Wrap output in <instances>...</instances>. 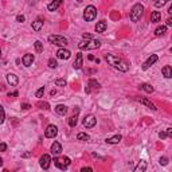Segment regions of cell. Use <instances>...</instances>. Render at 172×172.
Segmentation results:
<instances>
[{"mask_svg":"<svg viewBox=\"0 0 172 172\" xmlns=\"http://www.w3.org/2000/svg\"><path fill=\"white\" fill-rule=\"evenodd\" d=\"M105 59L110 66H113L114 69H117V70H120V71H124L125 73V71H128V69H129V66H128L124 61H121L120 58L114 57V55H106Z\"/></svg>","mask_w":172,"mask_h":172,"instance_id":"1","label":"cell"},{"mask_svg":"<svg viewBox=\"0 0 172 172\" xmlns=\"http://www.w3.org/2000/svg\"><path fill=\"white\" fill-rule=\"evenodd\" d=\"M143 12H144L143 4L137 3V4H134L133 8H132L131 14H129V18H131L132 22H139V20H140V18L143 16Z\"/></svg>","mask_w":172,"mask_h":172,"instance_id":"2","label":"cell"},{"mask_svg":"<svg viewBox=\"0 0 172 172\" xmlns=\"http://www.w3.org/2000/svg\"><path fill=\"white\" fill-rule=\"evenodd\" d=\"M101 46V42L96 39H90V41H82L78 43V47L81 50H93V48H98Z\"/></svg>","mask_w":172,"mask_h":172,"instance_id":"3","label":"cell"},{"mask_svg":"<svg viewBox=\"0 0 172 172\" xmlns=\"http://www.w3.org/2000/svg\"><path fill=\"white\" fill-rule=\"evenodd\" d=\"M97 16V8L94 6H87L83 11V19L86 22H92V20L96 19Z\"/></svg>","mask_w":172,"mask_h":172,"instance_id":"4","label":"cell"},{"mask_svg":"<svg viewBox=\"0 0 172 172\" xmlns=\"http://www.w3.org/2000/svg\"><path fill=\"white\" fill-rule=\"evenodd\" d=\"M48 42L53 43V45H55V46H61V47H65L66 45H69L67 38L61 36V35H50L48 36Z\"/></svg>","mask_w":172,"mask_h":172,"instance_id":"5","label":"cell"},{"mask_svg":"<svg viewBox=\"0 0 172 172\" xmlns=\"http://www.w3.org/2000/svg\"><path fill=\"white\" fill-rule=\"evenodd\" d=\"M71 160L69 159V157L63 156V157H57V159H54V164L58 167L59 169H66L67 167L70 166Z\"/></svg>","mask_w":172,"mask_h":172,"instance_id":"6","label":"cell"},{"mask_svg":"<svg viewBox=\"0 0 172 172\" xmlns=\"http://www.w3.org/2000/svg\"><path fill=\"white\" fill-rule=\"evenodd\" d=\"M58 134V128L57 125H48L47 128H46V131H45V136L47 137V139H54L55 136Z\"/></svg>","mask_w":172,"mask_h":172,"instance_id":"7","label":"cell"},{"mask_svg":"<svg viewBox=\"0 0 172 172\" xmlns=\"http://www.w3.org/2000/svg\"><path fill=\"white\" fill-rule=\"evenodd\" d=\"M96 124H97V118L93 114L86 116V117L83 118V127L85 128H94Z\"/></svg>","mask_w":172,"mask_h":172,"instance_id":"8","label":"cell"},{"mask_svg":"<svg viewBox=\"0 0 172 172\" xmlns=\"http://www.w3.org/2000/svg\"><path fill=\"white\" fill-rule=\"evenodd\" d=\"M39 164H41V167L43 169H48V168H50V164H51L50 155H43V156L41 157V160H39Z\"/></svg>","mask_w":172,"mask_h":172,"instance_id":"9","label":"cell"},{"mask_svg":"<svg viewBox=\"0 0 172 172\" xmlns=\"http://www.w3.org/2000/svg\"><path fill=\"white\" fill-rule=\"evenodd\" d=\"M100 87H101V85H100L98 82H97L96 80H89V82H87V86H86L85 92L86 93H92V90H98Z\"/></svg>","mask_w":172,"mask_h":172,"instance_id":"10","label":"cell"},{"mask_svg":"<svg viewBox=\"0 0 172 172\" xmlns=\"http://www.w3.org/2000/svg\"><path fill=\"white\" fill-rule=\"evenodd\" d=\"M157 59H159V58H157V55H155V54L151 55V57L148 58L147 61H145V62L143 63V70H148V69H149V67L152 66L153 63H156Z\"/></svg>","mask_w":172,"mask_h":172,"instance_id":"11","label":"cell"},{"mask_svg":"<svg viewBox=\"0 0 172 172\" xmlns=\"http://www.w3.org/2000/svg\"><path fill=\"white\" fill-rule=\"evenodd\" d=\"M70 57H71V53L63 47L57 51V58H59V59H69Z\"/></svg>","mask_w":172,"mask_h":172,"instance_id":"12","label":"cell"},{"mask_svg":"<svg viewBox=\"0 0 172 172\" xmlns=\"http://www.w3.org/2000/svg\"><path fill=\"white\" fill-rule=\"evenodd\" d=\"M34 59H35V57H34L32 54H26L24 57H23L22 62H23V65H24L26 67H28V66H31V65L34 63Z\"/></svg>","mask_w":172,"mask_h":172,"instance_id":"13","label":"cell"},{"mask_svg":"<svg viewBox=\"0 0 172 172\" xmlns=\"http://www.w3.org/2000/svg\"><path fill=\"white\" fill-rule=\"evenodd\" d=\"M139 101H140V104H143V105H145L147 108H149V109H152V110H156V105L153 104V102H151L148 98H145V97H140L139 98Z\"/></svg>","mask_w":172,"mask_h":172,"instance_id":"14","label":"cell"},{"mask_svg":"<svg viewBox=\"0 0 172 172\" xmlns=\"http://www.w3.org/2000/svg\"><path fill=\"white\" fill-rule=\"evenodd\" d=\"M62 3H63V0H53V1L47 6V10L48 11H57L58 8L61 7Z\"/></svg>","mask_w":172,"mask_h":172,"instance_id":"15","label":"cell"},{"mask_svg":"<svg viewBox=\"0 0 172 172\" xmlns=\"http://www.w3.org/2000/svg\"><path fill=\"white\" fill-rule=\"evenodd\" d=\"M61 152H62V145L58 143V141H54V144L51 145V153H53L54 156H58Z\"/></svg>","mask_w":172,"mask_h":172,"instance_id":"16","label":"cell"},{"mask_svg":"<svg viewBox=\"0 0 172 172\" xmlns=\"http://www.w3.org/2000/svg\"><path fill=\"white\" fill-rule=\"evenodd\" d=\"M7 82L10 83L11 86H18V83H19V80H18V77H16L15 74L10 73V74H7Z\"/></svg>","mask_w":172,"mask_h":172,"instance_id":"17","label":"cell"},{"mask_svg":"<svg viewBox=\"0 0 172 172\" xmlns=\"http://www.w3.org/2000/svg\"><path fill=\"white\" fill-rule=\"evenodd\" d=\"M82 62H83V57L81 53H78L75 61H74V63H73V67L74 69H81V67H82Z\"/></svg>","mask_w":172,"mask_h":172,"instance_id":"18","label":"cell"},{"mask_svg":"<svg viewBox=\"0 0 172 172\" xmlns=\"http://www.w3.org/2000/svg\"><path fill=\"white\" fill-rule=\"evenodd\" d=\"M160 20H161V12H159V11H153V12L151 14V22L159 23Z\"/></svg>","mask_w":172,"mask_h":172,"instance_id":"19","label":"cell"},{"mask_svg":"<svg viewBox=\"0 0 172 172\" xmlns=\"http://www.w3.org/2000/svg\"><path fill=\"white\" fill-rule=\"evenodd\" d=\"M121 140H122V136H121V134H116V136H113V137H109V139H106V143H108V144H118Z\"/></svg>","mask_w":172,"mask_h":172,"instance_id":"20","label":"cell"},{"mask_svg":"<svg viewBox=\"0 0 172 172\" xmlns=\"http://www.w3.org/2000/svg\"><path fill=\"white\" fill-rule=\"evenodd\" d=\"M106 27H108V24H106L105 20H102V22H98V23H97V26H96V31L101 34V32H104V31L106 30Z\"/></svg>","mask_w":172,"mask_h":172,"instance_id":"21","label":"cell"},{"mask_svg":"<svg viewBox=\"0 0 172 172\" xmlns=\"http://www.w3.org/2000/svg\"><path fill=\"white\" fill-rule=\"evenodd\" d=\"M42 27H43V20L36 19L35 22H32V30L34 31H41Z\"/></svg>","mask_w":172,"mask_h":172,"instance_id":"22","label":"cell"},{"mask_svg":"<svg viewBox=\"0 0 172 172\" xmlns=\"http://www.w3.org/2000/svg\"><path fill=\"white\" fill-rule=\"evenodd\" d=\"M55 112H57L58 114L65 116L67 113V106L66 105H57L55 106Z\"/></svg>","mask_w":172,"mask_h":172,"instance_id":"23","label":"cell"},{"mask_svg":"<svg viewBox=\"0 0 172 172\" xmlns=\"http://www.w3.org/2000/svg\"><path fill=\"white\" fill-rule=\"evenodd\" d=\"M161 71H163V75L166 77V78H171L172 77V67L171 66H164Z\"/></svg>","mask_w":172,"mask_h":172,"instance_id":"24","label":"cell"},{"mask_svg":"<svg viewBox=\"0 0 172 172\" xmlns=\"http://www.w3.org/2000/svg\"><path fill=\"white\" fill-rule=\"evenodd\" d=\"M166 32H167V26H161V27H157V28L155 30V35L161 36V35H164Z\"/></svg>","mask_w":172,"mask_h":172,"instance_id":"25","label":"cell"},{"mask_svg":"<svg viewBox=\"0 0 172 172\" xmlns=\"http://www.w3.org/2000/svg\"><path fill=\"white\" fill-rule=\"evenodd\" d=\"M147 169V161H140L139 166L134 168V172H144Z\"/></svg>","mask_w":172,"mask_h":172,"instance_id":"26","label":"cell"},{"mask_svg":"<svg viewBox=\"0 0 172 172\" xmlns=\"http://www.w3.org/2000/svg\"><path fill=\"white\" fill-rule=\"evenodd\" d=\"M89 139H90V136H89V134L83 133V132H81V133H78V134H77V140H80V141H87Z\"/></svg>","mask_w":172,"mask_h":172,"instance_id":"27","label":"cell"},{"mask_svg":"<svg viewBox=\"0 0 172 172\" xmlns=\"http://www.w3.org/2000/svg\"><path fill=\"white\" fill-rule=\"evenodd\" d=\"M140 89H143L144 92H147V93H152L153 92V87L149 85V83H143V85L140 86Z\"/></svg>","mask_w":172,"mask_h":172,"instance_id":"28","label":"cell"},{"mask_svg":"<svg viewBox=\"0 0 172 172\" xmlns=\"http://www.w3.org/2000/svg\"><path fill=\"white\" fill-rule=\"evenodd\" d=\"M77 122H78V117H77V114H75V116H71V117L69 118V125H70L71 128L75 127Z\"/></svg>","mask_w":172,"mask_h":172,"instance_id":"29","label":"cell"},{"mask_svg":"<svg viewBox=\"0 0 172 172\" xmlns=\"http://www.w3.org/2000/svg\"><path fill=\"white\" fill-rule=\"evenodd\" d=\"M34 45H35V50H36V53H42V51H43V43H42L41 41H36L35 43H34Z\"/></svg>","mask_w":172,"mask_h":172,"instance_id":"30","label":"cell"},{"mask_svg":"<svg viewBox=\"0 0 172 172\" xmlns=\"http://www.w3.org/2000/svg\"><path fill=\"white\" fill-rule=\"evenodd\" d=\"M4 120H6V112H4V108L0 105V124H3Z\"/></svg>","mask_w":172,"mask_h":172,"instance_id":"31","label":"cell"},{"mask_svg":"<svg viewBox=\"0 0 172 172\" xmlns=\"http://www.w3.org/2000/svg\"><path fill=\"white\" fill-rule=\"evenodd\" d=\"M166 3H167V0H155V1H153V4H155V6H156L157 8L163 7L164 4H166Z\"/></svg>","mask_w":172,"mask_h":172,"instance_id":"32","label":"cell"},{"mask_svg":"<svg viewBox=\"0 0 172 172\" xmlns=\"http://www.w3.org/2000/svg\"><path fill=\"white\" fill-rule=\"evenodd\" d=\"M48 66L51 67V69H55V67L58 66V63H57V61H55L54 58H50L48 59Z\"/></svg>","mask_w":172,"mask_h":172,"instance_id":"33","label":"cell"},{"mask_svg":"<svg viewBox=\"0 0 172 172\" xmlns=\"http://www.w3.org/2000/svg\"><path fill=\"white\" fill-rule=\"evenodd\" d=\"M66 80H57L55 81V85L57 86H66Z\"/></svg>","mask_w":172,"mask_h":172,"instance_id":"34","label":"cell"},{"mask_svg":"<svg viewBox=\"0 0 172 172\" xmlns=\"http://www.w3.org/2000/svg\"><path fill=\"white\" fill-rule=\"evenodd\" d=\"M43 93H45V87H41V89H38V92H36L35 96L38 97V98H41V97L43 96Z\"/></svg>","mask_w":172,"mask_h":172,"instance_id":"35","label":"cell"},{"mask_svg":"<svg viewBox=\"0 0 172 172\" xmlns=\"http://www.w3.org/2000/svg\"><path fill=\"white\" fill-rule=\"evenodd\" d=\"M38 106H41L42 109H50V106H48V104H47V102H39V104H38Z\"/></svg>","mask_w":172,"mask_h":172,"instance_id":"36","label":"cell"},{"mask_svg":"<svg viewBox=\"0 0 172 172\" xmlns=\"http://www.w3.org/2000/svg\"><path fill=\"white\" fill-rule=\"evenodd\" d=\"M160 164L161 166H167L168 164V157H160Z\"/></svg>","mask_w":172,"mask_h":172,"instance_id":"37","label":"cell"},{"mask_svg":"<svg viewBox=\"0 0 172 172\" xmlns=\"http://www.w3.org/2000/svg\"><path fill=\"white\" fill-rule=\"evenodd\" d=\"M159 137L161 139V140H164V139H167V137H168V134H167V132H160Z\"/></svg>","mask_w":172,"mask_h":172,"instance_id":"38","label":"cell"},{"mask_svg":"<svg viewBox=\"0 0 172 172\" xmlns=\"http://www.w3.org/2000/svg\"><path fill=\"white\" fill-rule=\"evenodd\" d=\"M82 36H83V39H86V41H90V39H93V36L90 35V34H86V32L83 34Z\"/></svg>","mask_w":172,"mask_h":172,"instance_id":"39","label":"cell"},{"mask_svg":"<svg viewBox=\"0 0 172 172\" xmlns=\"http://www.w3.org/2000/svg\"><path fill=\"white\" fill-rule=\"evenodd\" d=\"M16 20H18V22H20V23H23V22H24V16H23V15H18V16H16Z\"/></svg>","mask_w":172,"mask_h":172,"instance_id":"40","label":"cell"},{"mask_svg":"<svg viewBox=\"0 0 172 172\" xmlns=\"http://www.w3.org/2000/svg\"><path fill=\"white\" fill-rule=\"evenodd\" d=\"M7 149V144H4V143H0V151L1 152H4V151Z\"/></svg>","mask_w":172,"mask_h":172,"instance_id":"41","label":"cell"},{"mask_svg":"<svg viewBox=\"0 0 172 172\" xmlns=\"http://www.w3.org/2000/svg\"><path fill=\"white\" fill-rule=\"evenodd\" d=\"M31 108V105L30 104H22V109H24V110H27V109Z\"/></svg>","mask_w":172,"mask_h":172,"instance_id":"42","label":"cell"},{"mask_svg":"<svg viewBox=\"0 0 172 172\" xmlns=\"http://www.w3.org/2000/svg\"><path fill=\"white\" fill-rule=\"evenodd\" d=\"M18 94H19L18 92H12V93H8V97H16Z\"/></svg>","mask_w":172,"mask_h":172,"instance_id":"43","label":"cell"},{"mask_svg":"<svg viewBox=\"0 0 172 172\" xmlns=\"http://www.w3.org/2000/svg\"><path fill=\"white\" fill-rule=\"evenodd\" d=\"M82 172H92V168L90 167H85V168H82Z\"/></svg>","mask_w":172,"mask_h":172,"instance_id":"44","label":"cell"},{"mask_svg":"<svg viewBox=\"0 0 172 172\" xmlns=\"http://www.w3.org/2000/svg\"><path fill=\"white\" fill-rule=\"evenodd\" d=\"M167 134H168V137L172 136V129H171V128H168V129H167Z\"/></svg>","mask_w":172,"mask_h":172,"instance_id":"45","label":"cell"},{"mask_svg":"<svg viewBox=\"0 0 172 172\" xmlns=\"http://www.w3.org/2000/svg\"><path fill=\"white\" fill-rule=\"evenodd\" d=\"M167 26H172V20H171V18H168V19H167Z\"/></svg>","mask_w":172,"mask_h":172,"instance_id":"46","label":"cell"},{"mask_svg":"<svg viewBox=\"0 0 172 172\" xmlns=\"http://www.w3.org/2000/svg\"><path fill=\"white\" fill-rule=\"evenodd\" d=\"M30 155H31V153H30V152H27V153H24V155H23V157H28Z\"/></svg>","mask_w":172,"mask_h":172,"instance_id":"47","label":"cell"},{"mask_svg":"<svg viewBox=\"0 0 172 172\" xmlns=\"http://www.w3.org/2000/svg\"><path fill=\"white\" fill-rule=\"evenodd\" d=\"M1 166H3V160L0 159V167H1Z\"/></svg>","mask_w":172,"mask_h":172,"instance_id":"48","label":"cell"}]
</instances>
